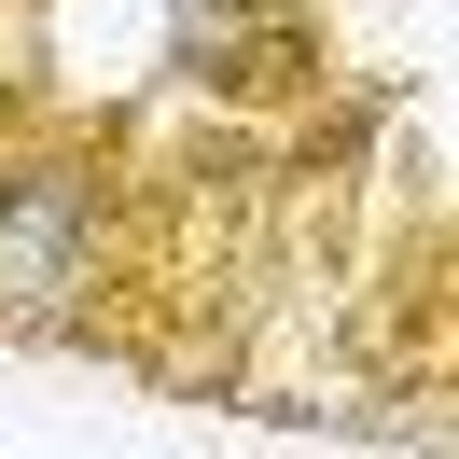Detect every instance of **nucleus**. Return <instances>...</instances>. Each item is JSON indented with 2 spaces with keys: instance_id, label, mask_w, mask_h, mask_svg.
Here are the masks:
<instances>
[{
  "instance_id": "1",
  "label": "nucleus",
  "mask_w": 459,
  "mask_h": 459,
  "mask_svg": "<svg viewBox=\"0 0 459 459\" xmlns=\"http://www.w3.org/2000/svg\"><path fill=\"white\" fill-rule=\"evenodd\" d=\"M126 112H70L56 84L0 98V348H84L126 223Z\"/></svg>"
},
{
  "instance_id": "2",
  "label": "nucleus",
  "mask_w": 459,
  "mask_h": 459,
  "mask_svg": "<svg viewBox=\"0 0 459 459\" xmlns=\"http://www.w3.org/2000/svg\"><path fill=\"white\" fill-rule=\"evenodd\" d=\"M320 84H334V29H320V0H237V14H209V29H168V98H181V112L292 126Z\"/></svg>"
},
{
  "instance_id": "3",
  "label": "nucleus",
  "mask_w": 459,
  "mask_h": 459,
  "mask_svg": "<svg viewBox=\"0 0 459 459\" xmlns=\"http://www.w3.org/2000/svg\"><path fill=\"white\" fill-rule=\"evenodd\" d=\"M42 84V0H0V98Z\"/></svg>"
}]
</instances>
